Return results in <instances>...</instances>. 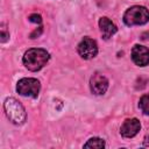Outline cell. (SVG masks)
<instances>
[{
    "label": "cell",
    "instance_id": "obj_15",
    "mask_svg": "<svg viewBox=\"0 0 149 149\" xmlns=\"http://www.w3.org/2000/svg\"><path fill=\"white\" fill-rule=\"evenodd\" d=\"M144 146H149V136H146V139H144Z\"/></svg>",
    "mask_w": 149,
    "mask_h": 149
},
{
    "label": "cell",
    "instance_id": "obj_8",
    "mask_svg": "<svg viewBox=\"0 0 149 149\" xmlns=\"http://www.w3.org/2000/svg\"><path fill=\"white\" fill-rule=\"evenodd\" d=\"M140 128H141V123L137 119H135V118L134 119H127L122 123V126L120 128V133L123 137L130 139V137H134L139 133Z\"/></svg>",
    "mask_w": 149,
    "mask_h": 149
},
{
    "label": "cell",
    "instance_id": "obj_7",
    "mask_svg": "<svg viewBox=\"0 0 149 149\" xmlns=\"http://www.w3.org/2000/svg\"><path fill=\"white\" fill-rule=\"evenodd\" d=\"M91 91L94 94H104L108 88V80L101 73H94L90 80Z\"/></svg>",
    "mask_w": 149,
    "mask_h": 149
},
{
    "label": "cell",
    "instance_id": "obj_2",
    "mask_svg": "<svg viewBox=\"0 0 149 149\" xmlns=\"http://www.w3.org/2000/svg\"><path fill=\"white\" fill-rule=\"evenodd\" d=\"M3 108L8 119L15 125H22L26 121L27 114L24 107L15 99V98H7L3 102Z\"/></svg>",
    "mask_w": 149,
    "mask_h": 149
},
{
    "label": "cell",
    "instance_id": "obj_5",
    "mask_svg": "<svg viewBox=\"0 0 149 149\" xmlns=\"http://www.w3.org/2000/svg\"><path fill=\"white\" fill-rule=\"evenodd\" d=\"M78 52L84 59H91L98 54V45L94 40L90 37H84L78 44Z\"/></svg>",
    "mask_w": 149,
    "mask_h": 149
},
{
    "label": "cell",
    "instance_id": "obj_3",
    "mask_svg": "<svg viewBox=\"0 0 149 149\" xmlns=\"http://www.w3.org/2000/svg\"><path fill=\"white\" fill-rule=\"evenodd\" d=\"M123 21L127 26L144 24L149 21V10L143 6H133L126 10Z\"/></svg>",
    "mask_w": 149,
    "mask_h": 149
},
{
    "label": "cell",
    "instance_id": "obj_12",
    "mask_svg": "<svg viewBox=\"0 0 149 149\" xmlns=\"http://www.w3.org/2000/svg\"><path fill=\"white\" fill-rule=\"evenodd\" d=\"M29 21L40 24V23L42 22V19H41V15H40V14H31V15L29 16Z\"/></svg>",
    "mask_w": 149,
    "mask_h": 149
},
{
    "label": "cell",
    "instance_id": "obj_14",
    "mask_svg": "<svg viewBox=\"0 0 149 149\" xmlns=\"http://www.w3.org/2000/svg\"><path fill=\"white\" fill-rule=\"evenodd\" d=\"M8 37H9V34H7L5 31V28H2L1 29V42H6L8 40Z\"/></svg>",
    "mask_w": 149,
    "mask_h": 149
},
{
    "label": "cell",
    "instance_id": "obj_6",
    "mask_svg": "<svg viewBox=\"0 0 149 149\" xmlns=\"http://www.w3.org/2000/svg\"><path fill=\"white\" fill-rule=\"evenodd\" d=\"M132 59L139 66H146L149 64V49L143 45H134L132 49Z\"/></svg>",
    "mask_w": 149,
    "mask_h": 149
},
{
    "label": "cell",
    "instance_id": "obj_9",
    "mask_svg": "<svg viewBox=\"0 0 149 149\" xmlns=\"http://www.w3.org/2000/svg\"><path fill=\"white\" fill-rule=\"evenodd\" d=\"M99 27H100L101 35H102V37L105 40H108L109 37H112L118 30L115 24L108 17H101L99 20Z\"/></svg>",
    "mask_w": 149,
    "mask_h": 149
},
{
    "label": "cell",
    "instance_id": "obj_11",
    "mask_svg": "<svg viewBox=\"0 0 149 149\" xmlns=\"http://www.w3.org/2000/svg\"><path fill=\"white\" fill-rule=\"evenodd\" d=\"M139 106H140L141 111L144 114L149 115V93H147V94H144V95L141 97L140 102H139Z\"/></svg>",
    "mask_w": 149,
    "mask_h": 149
},
{
    "label": "cell",
    "instance_id": "obj_4",
    "mask_svg": "<svg viewBox=\"0 0 149 149\" xmlns=\"http://www.w3.org/2000/svg\"><path fill=\"white\" fill-rule=\"evenodd\" d=\"M40 88H41V84L35 78H22L17 81L16 85L17 93L23 97L37 98Z\"/></svg>",
    "mask_w": 149,
    "mask_h": 149
},
{
    "label": "cell",
    "instance_id": "obj_1",
    "mask_svg": "<svg viewBox=\"0 0 149 149\" xmlns=\"http://www.w3.org/2000/svg\"><path fill=\"white\" fill-rule=\"evenodd\" d=\"M49 58L50 55L45 49L31 48L26 51L23 56V64L30 71H38L48 63Z\"/></svg>",
    "mask_w": 149,
    "mask_h": 149
},
{
    "label": "cell",
    "instance_id": "obj_10",
    "mask_svg": "<svg viewBox=\"0 0 149 149\" xmlns=\"http://www.w3.org/2000/svg\"><path fill=\"white\" fill-rule=\"evenodd\" d=\"M84 147L85 148H98V149H100V148L105 147V142H104V140H101L99 137H92L84 144Z\"/></svg>",
    "mask_w": 149,
    "mask_h": 149
},
{
    "label": "cell",
    "instance_id": "obj_13",
    "mask_svg": "<svg viewBox=\"0 0 149 149\" xmlns=\"http://www.w3.org/2000/svg\"><path fill=\"white\" fill-rule=\"evenodd\" d=\"M41 33H42V27H40V29L37 30V29H35L31 34H30V38H36V37H38L40 35H41Z\"/></svg>",
    "mask_w": 149,
    "mask_h": 149
}]
</instances>
